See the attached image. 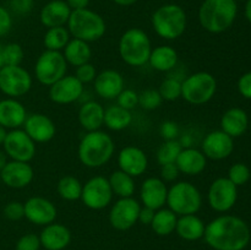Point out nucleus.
I'll return each instance as SVG.
<instances>
[{"label":"nucleus","mask_w":251,"mask_h":250,"mask_svg":"<svg viewBox=\"0 0 251 250\" xmlns=\"http://www.w3.org/2000/svg\"><path fill=\"white\" fill-rule=\"evenodd\" d=\"M203 238L215 250H243L250 242V229L242 218L225 215L206 225Z\"/></svg>","instance_id":"nucleus-1"},{"label":"nucleus","mask_w":251,"mask_h":250,"mask_svg":"<svg viewBox=\"0 0 251 250\" xmlns=\"http://www.w3.org/2000/svg\"><path fill=\"white\" fill-rule=\"evenodd\" d=\"M115 144L112 136L102 130L88 131L81 139L77 156L81 163L87 168H100L112 159Z\"/></svg>","instance_id":"nucleus-2"},{"label":"nucleus","mask_w":251,"mask_h":250,"mask_svg":"<svg viewBox=\"0 0 251 250\" xmlns=\"http://www.w3.org/2000/svg\"><path fill=\"white\" fill-rule=\"evenodd\" d=\"M234 0H203L199 9V22L210 33H222L232 27L237 17Z\"/></svg>","instance_id":"nucleus-3"},{"label":"nucleus","mask_w":251,"mask_h":250,"mask_svg":"<svg viewBox=\"0 0 251 250\" xmlns=\"http://www.w3.org/2000/svg\"><path fill=\"white\" fill-rule=\"evenodd\" d=\"M152 27L156 34L167 41L180 38L188 26V16L180 5L164 4L153 12Z\"/></svg>","instance_id":"nucleus-4"},{"label":"nucleus","mask_w":251,"mask_h":250,"mask_svg":"<svg viewBox=\"0 0 251 250\" xmlns=\"http://www.w3.org/2000/svg\"><path fill=\"white\" fill-rule=\"evenodd\" d=\"M152 51L151 39L141 28H129L119 39V55L129 66H144Z\"/></svg>","instance_id":"nucleus-5"},{"label":"nucleus","mask_w":251,"mask_h":250,"mask_svg":"<svg viewBox=\"0 0 251 250\" xmlns=\"http://www.w3.org/2000/svg\"><path fill=\"white\" fill-rule=\"evenodd\" d=\"M66 25L73 38L81 39L87 43L100 39L107 31V25L103 17L90 9L71 11Z\"/></svg>","instance_id":"nucleus-6"},{"label":"nucleus","mask_w":251,"mask_h":250,"mask_svg":"<svg viewBox=\"0 0 251 250\" xmlns=\"http://www.w3.org/2000/svg\"><path fill=\"white\" fill-rule=\"evenodd\" d=\"M167 205L176 216L195 215L202 206V195L190 181H176L168 189Z\"/></svg>","instance_id":"nucleus-7"},{"label":"nucleus","mask_w":251,"mask_h":250,"mask_svg":"<svg viewBox=\"0 0 251 250\" xmlns=\"http://www.w3.org/2000/svg\"><path fill=\"white\" fill-rule=\"evenodd\" d=\"M217 91V80L207 71H198L181 81V98L193 105L210 102Z\"/></svg>","instance_id":"nucleus-8"},{"label":"nucleus","mask_w":251,"mask_h":250,"mask_svg":"<svg viewBox=\"0 0 251 250\" xmlns=\"http://www.w3.org/2000/svg\"><path fill=\"white\" fill-rule=\"evenodd\" d=\"M68 63L61 51L44 50L34 64V76L41 85L50 87L66 75Z\"/></svg>","instance_id":"nucleus-9"},{"label":"nucleus","mask_w":251,"mask_h":250,"mask_svg":"<svg viewBox=\"0 0 251 250\" xmlns=\"http://www.w3.org/2000/svg\"><path fill=\"white\" fill-rule=\"evenodd\" d=\"M33 80L21 65L0 69V91L9 98H20L31 91Z\"/></svg>","instance_id":"nucleus-10"},{"label":"nucleus","mask_w":251,"mask_h":250,"mask_svg":"<svg viewBox=\"0 0 251 250\" xmlns=\"http://www.w3.org/2000/svg\"><path fill=\"white\" fill-rule=\"evenodd\" d=\"M112 188L108 178L102 175H96L88 179L82 185L81 199L83 205L90 210H103L112 203L113 200Z\"/></svg>","instance_id":"nucleus-11"},{"label":"nucleus","mask_w":251,"mask_h":250,"mask_svg":"<svg viewBox=\"0 0 251 250\" xmlns=\"http://www.w3.org/2000/svg\"><path fill=\"white\" fill-rule=\"evenodd\" d=\"M2 147H4L5 153L12 161L29 163V161H32L36 156V142L26 134L24 129L7 131Z\"/></svg>","instance_id":"nucleus-12"},{"label":"nucleus","mask_w":251,"mask_h":250,"mask_svg":"<svg viewBox=\"0 0 251 250\" xmlns=\"http://www.w3.org/2000/svg\"><path fill=\"white\" fill-rule=\"evenodd\" d=\"M141 205L134 198H119L109 211V223L117 230H127L139 222Z\"/></svg>","instance_id":"nucleus-13"},{"label":"nucleus","mask_w":251,"mask_h":250,"mask_svg":"<svg viewBox=\"0 0 251 250\" xmlns=\"http://www.w3.org/2000/svg\"><path fill=\"white\" fill-rule=\"evenodd\" d=\"M238 199V186L228 178H217L208 188L207 201L212 210L227 212L235 205Z\"/></svg>","instance_id":"nucleus-14"},{"label":"nucleus","mask_w":251,"mask_h":250,"mask_svg":"<svg viewBox=\"0 0 251 250\" xmlns=\"http://www.w3.org/2000/svg\"><path fill=\"white\" fill-rule=\"evenodd\" d=\"M25 206V217L36 225H48L55 221L58 210L50 200L42 196L27 199Z\"/></svg>","instance_id":"nucleus-15"},{"label":"nucleus","mask_w":251,"mask_h":250,"mask_svg":"<svg viewBox=\"0 0 251 250\" xmlns=\"http://www.w3.org/2000/svg\"><path fill=\"white\" fill-rule=\"evenodd\" d=\"M234 150L233 137L226 134L222 130L211 131L203 137L201 144V151L205 154L206 158L213 161H221L232 154Z\"/></svg>","instance_id":"nucleus-16"},{"label":"nucleus","mask_w":251,"mask_h":250,"mask_svg":"<svg viewBox=\"0 0 251 250\" xmlns=\"http://www.w3.org/2000/svg\"><path fill=\"white\" fill-rule=\"evenodd\" d=\"M83 87L75 75H65L49 87V98L56 104H70L80 100Z\"/></svg>","instance_id":"nucleus-17"},{"label":"nucleus","mask_w":251,"mask_h":250,"mask_svg":"<svg viewBox=\"0 0 251 250\" xmlns=\"http://www.w3.org/2000/svg\"><path fill=\"white\" fill-rule=\"evenodd\" d=\"M34 178V172L31 164L27 162L7 161L4 168L0 171L1 183L7 188L24 189L32 183Z\"/></svg>","instance_id":"nucleus-18"},{"label":"nucleus","mask_w":251,"mask_h":250,"mask_svg":"<svg viewBox=\"0 0 251 250\" xmlns=\"http://www.w3.org/2000/svg\"><path fill=\"white\" fill-rule=\"evenodd\" d=\"M24 130L36 144L49 142L54 139L56 134V126L53 120L42 113H33V114L27 115Z\"/></svg>","instance_id":"nucleus-19"},{"label":"nucleus","mask_w":251,"mask_h":250,"mask_svg":"<svg viewBox=\"0 0 251 250\" xmlns=\"http://www.w3.org/2000/svg\"><path fill=\"white\" fill-rule=\"evenodd\" d=\"M118 166L120 171L136 178L147 171L149 157L142 149L130 145L120 150L118 154Z\"/></svg>","instance_id":"nucleus-20"},{"label":"nucleus","mask_w":251,"mask_h":250,"mask_svg":"<svg viewBox=\"0 0 251 250\" xmlns=\"http://www.w3.org/2000/svg\"><path fill=\"white\" fill-rule=\"evenodd\" d=\"M168 188L166 181L158 176H150L145 179L140 189V200L146 207L157 211L167 203Z\"/></svg>","instance_id":"nucleus-21"},{"label":"nucleus","mask_w":251,"mask_h":250,"mask_svg":"<svg viewBox=\"0 0 251 250\" xmlns=\"http://www.w3.org/2000/svg\"><path fill=\"white\" fill-rule=\"evenodd\" d=\"M93 86L98 97L110 100H117L120 92L125 88V81L119 71L107 69L97 74L93 81Z\"/></svg>","instance_id":"nucleus-22"},{"label":"nucleus","mask_w":251,"mask_h":250,"mask_svg":"<svg viewBox=\"0 0 251 250\" xmlns=\"http://www.w3.org/2000/svg\"><path fill=\"white\" fill-rule=\"evenodd\" d=\"M27 110L17 98H5L0 100V125L6 130L20 129L24 126Z\"/></svg>","instance_id":"nucleus-23"},{"label":"nucleus","mask_w":251,"mask_h":250,"mask_svg":"<svg viewBox=\"0 0 251 250\" xmlns=\"http://www.w3.org/2000/svg\"><path fill=\"white\" fill-rule=\"evenodd\" d=\"M180 174L195 176L202 173L207 166V158L202 151L195 147H184L176 161Z\"/></svg>","instance_id":"nucleus-24"},{"label":"nucleus","mask_w":251,"mask_h":250,"mask_svg":"<svg viewBox=\"0 0 251 250\" xmlns=\"http://www.w3.org/2000/svg\"><path fill=\"white\" fill-rule=\"evenodd\" d=\"M39 240L42 247L47 250H63L70 244L71 232L66 225L53 222L44 225Z\"/></svg>","instance_id":"nucleus-25"},{"label":"nucleus","mask_w":251,"mask_h":250,"mask_svg":"<svg viewBox=\"0 0 251 250\" xmlns=\"http://www.w3.org/2000/svg\"><path fill=\"white\" fill-rule=\"evenodd\" d=\"M71 15V9L64 0H51L41 10L39 20L47 28L65 26Z\"/></svg>","instance_id":"nucleus-26"},{"label":"nucleus","mask_w":251,"mask_h":250,"mask_svg":"<svg viewBox=\"0 0 251 250\" xmlns=\"http://www.w3.org/2000/svg\"><path fill=\"white\" fill-rule=\"evenodd\" d=\"M104 110L100 103L96 100H88L83 103L78 110V123L86 131H96L100 130L104 125Z\"/></svg>","instance_id":"nucleus-27"},{"label":"nucleus","mask_w":251,"mask_h":250,"mask_svg":"<svg viewBox=\"0 0 251 250\" xmlns=\"http://www.w3.org/2000/svg\"><path fill=\"white\" fill-rule=\"evenodd\" d=\"M249 125V118L245 110L240 108H230L221 119V127L222 131L229 135L230 137H239L247 131Z\"/></svg>","instance_id":"nucleus-28"},{"label":"nucleus","mask_w":251,"mask_h":250,"mask_svg":"<svg viewBox=\"0 0 251 250\" xmlns=\"http://www.w3.org/2000/svg\"><path fill=\"white\" fill-rule=\"evenodd\" d=\"M179 60L178 51L171 46H158L152 48L149 63L153 70L159 73H168L173 70Z\"/></svg>","instance_id":"nucleus-29"},{"label":"nucleus","mask_w":251,"mask_h":250,"mask_svg":"<svg viewBox=\"0 0 251 250\" xmlns=\"http://www.w3.org/2000/svg\"><path fill=\"white\" fill-rule=\"evenodd\" d=\"M205 223L196 215L179 216L176 222V232L184 240L195 242L203 238L205 234Z\"/></svg>","instance_id":"nucleus-30"},{"label":"nucleus","mask_w":251,"mask_h":250,"mask_svg":"<svg viewBox=\"0 0 251 250\" xmlns=\"http://www.w3.org/2000/svg\"><path fill=\"white\" fill-rule=\"evenodd\" d=\"M63 55L68 65L77 68L83 64L90 63L91 58H92V49L87 42L73 38L63 49Z\"/></svg>","instance_id":"nucleus-31"},{"label":"nucleus","mask_w":251,"mask_h":250,"mask_svg":"<svg viewBox=\"0 0 251 250\" xmlns=\"http://www.w3.org/2000/svg\"><path fill=\"white\" fill-rule=\"evenodd\" d=\"M132 122L131 110H127L120 105H109L104 110V125L113 131H122L130 126Z\"/></svg>","instance_id":"nucleus-32"},{"label":"nucleus","mask_w":251,"mask_h":250,"mask_svg":"<svg viewBox=\"0 0 251 250\" xmlns=\"http://www.w3.org/2000/svg\"><path fill=\"white\" fill-rule=\"evenodd\" d=\"M108 180H109L110 188L114 195L119 198H132L136 189L134 176L118 169L110 174Z\"/></svg>","instance_id":"nucleus-33"},{"label":"nucleus","mask_w":251,"mask_h":250,"mask_svg":"<svg viewBox=\"0 0 251 250\" xmlns=\"http://www.w3.org/2000/svg\"><path fill=\"white\" fill-rule=\"evenodd\" d=\"M176 222H178V216L169 208L162 207L154 213L151 228L156 234L164 237L172 234L176 230Z\"/></svg>","instance_id":"nucleus-34"},{"label":"nucleus","mask_w":251,"mask_h":250,"mask_svg":"<svg viewBox=\"0 0 251 250\" xmlns=\"http://www.w3.org/2000/svg\"><path fill=\"white\" fill-rule=\"evenodd\" d=\"M70 32L68 27H51L47 29L43 37V44L47 50L61 51L70 41Z\"/></svg>","instance_id":"nucleus-35"},{"label":"nucleus","mask_w":251,"mask_h":250,"mask_svg":"<svg viewBox=\"0 0 251 250\" xmlns=\"http://www.w3.org/2000/svg\"><path fill=\"white\" fill-rule=\"evenodd\" d=\"M83 184L74 175H65L59 179L56 191L59 196L65 201H76L81 199Z\"/></svg>","instance_id":"nucleus-36"},{"label":"nucleus","mask_w":251,"mask_h":250,"mask_svg":"<svg viewBox=\"0 0 251 250\" xmlns=\"http://www.w3.org/2000/svg\"><path fill=\"white\" fill-rule=\"evenodd\" d=\"M183 149L184 147L181 146L180 141H178V140H166L159 146V149L157 150V162L161 166L168 163H176V158H178L179 153H180Z\"/></svg>","instance_id":"nucleus-37"},{"label":"nucleus","mask_w":251,"mask_h":250,"mask_svg":"<svg viewBox=\"0 0 251 250\" xmlns=\"http://www.w3.org/2000/svg\"><path fill=\"white\" fill-rule=\"evenodd\" d=\"M158 92L163 100H176L178 98H181V81L178 77L169 76L162 81Z\"/></svg>","instance_id":"nucleus-38"},{"label":"nucleus","mask_w":251,"mask_h":250,"mask_svg":"<svg viewBox=\"0 0 251 250\" xmlns=\"http://www.w3.org/2000/svg\"><path fill=\"white\" fill-rule=\"evenodd\" d=\"M24 56V49L19 43L4 44L2 46V68L21 65Z\"/></svg>","instance_id":"nucleus-39"},{"label":"nucleus","mask_w":251,"mask_h":250,"mask_svg":"<svg viewBox=\"0 0 251 250\" xmlns=\"http://www.w3.org/2000/svg\"><path fill=\"white\" fill-rule=\"evenodd\" d=\"M163 98L159 95L158 90L149 88L139 93V105L145 110H153L161 107Z\"/></svg>","instance_id":"nucleus-40"},{"label":"nucleus","mask_w":251,"mask_h":250,"mask_svg":"<svg viewBox=\"0 0 251 250\" xmlns=\"http://www.w3.org/2000/svg\"><path fill=\"white\" fill-rule=\"evenodd\" d=\"M228 179L237 186L244 185L250 179V169L244 163L233 164L228 172Z\"/></svg>","instance_id":"nucleus-41"},{"label":"nucleus","mask_w":251,"mask_h":250,"mask_svg":"<svg viewBox=\"0 0 251 250\" xmlns=\"http://www.w3.org/2000/svg\"><path fill=\"white\" fill-rule=\"evenodd\" d=\"M117 104L127 110L134 109L139 105V93L131 88H124L117 97Z\"/></svg>","instance_id":"nucleus-42"},{"label":"nucleus","mask_w":251,"mask_h":250,"mask_svg":"<svg viewBox=\"0 0 251 250\" xmlns=\"http://www.w3.org/2000/svg\"><path fill=\"white\" fill-rule=\"evenodd\" d=\"M5 217L10 221H20L25 217V206L20 201H10L2 210Z\"/></svg>","instance_id":"nucleus-43"},{"label":"nucleus","mask_w":251,"mask_h":250,"mask_svg":"<svg viewBox=\"0 0 251 250\" xmlns=\"http://www.w3.org/2000/svg\"><path fill=\"white\" fill-rule=\"evenodd\" d=\"M75 76L81 83L86 85V83H90L95 81L96 76H97V70H96L93 64L86 63L83 65H80L76 68Z\"/></svg>","instance_id":"nucleus-44"},{"label":"nucleus","mask_w":251,"mask_h":250,"mask_svg":"<svg viewBox=\"0 0 251 250\" xmlns=\"http://www.w3.org/2000/svg\"><path fill=\"white\" fill-rule=\"evenodd\" d=\"M39 248H41V240L38 235L33 233L22 235L16 243V250H39Z\"/></svg>","instance_id":"nucleus-45"},{"label":"nucleus","mask_w":251,"mask_h":250,"mask_svg":"<svg viewBox=\"0 0 251 250\" xmlns=\"http://www.w3.org/2000/svg\"><path fill=\"white\" fill-rule=\"evenodd\" d=\"M159 134L164 140H176L179 135V126L176 123L172 122V120H167V122L162 123L161 127H159Z\"/></svg>","instance_id":"nucleus-46"},{"label":"nucleus","mask_w":251,"mask_h":250,"mask_svg":"<svg viewBox=\"0 0 251 250\" xmlns=\"http://www.w3.org/2000/svg\"><path fill=\"white\" fill-rule=\"evenodd\" d=\"M12 17L7 9L0 5V37H4L11 31Z\"/></svg>","instance_id":"nucleus-47"},{"label":"nucleus","mask_w":251,"mask_h":250,"mask_svg":"<svg viewBox=\"0 0 251 250\" xmlns=\"http://www.w3.org/2000/svg\"><path fill=\"white\" fill-rule=\"evenodd\" d=\"M180 175L178 167L176 163H168L161 166V179L163 181H174Z\"/></svg>","instance_id":"nucleus-48"},{"label":"nucleus","mask_w":251,"mask_h":250,"mask_svg":"<svg viewBox=\"0 0 251 250\" xmlns=\"http://www.w3.org/2000/svg\"><path fill=\"white\" fill-rule=\"evenodd\" d=\"M238 91L243 97L251 100V71L240 76L238 81Z\"/></svg>","instance_id":"nucleus-49"},{"label":"nucleus","mask_w":251,"mask_h":250,"mask_svg":"<svg viewBox=\"0 0 251 250\" xmlns=\"http://www.w3.org/2000/svg\"><path fill=\"white\" fill-rule=\"evenodd\" d=\"M154 213H156V211L144 206V207H141V210H140L139 222H141L142 225H151L152 221H153V217H154Z\"/></svg>","instance_id":"nucleus-50"},{"label":"nucleus","mask_w":251,"mask_h":250,"mask_svg":"<svg viewBox=\"0 0 251 250\" xmlns=\"http://www.w3.org/2000/svg\"><path fill=\"white\" fill-rule=\"evenodd\" d=\"M12 9L19 14H26L32 9V1H26V0H12L11 1Z\"/></svg>","instance_id":"nucleus-51"},{"label":"nucleus","mask_w":251,"mask_h":250,"mask_svg":"<svg viewBox=\"0 0 251 250\" xmlns=\"http://www.w3.org/2000/svg\"><path fill=\"white\" fill-rule=\"evenodd\" d=\"M66 4L69 5L71 11H74V10L87 9L90 0H66Z\"/></svg>","instance_id":"nucleus-52"},{"label":"nucleus","mask_w":251,"mask_h":250,"mask_svg":"<svg viewBox=\"0 0 251 250\" xmlns=\"http://www.w3.org/2000/svg\"><path fill=\"white\" fill-rule=\"evenodd\" d=\"M113 1L117 5H119V6H131L137 0H113Z\"/></svg>","instance_id":"nucleus-53"},{"label":"nucleus","mask_w":251,"mask_h":250,"mask_svg":"<svg viewBox=\"0 0 251 250\" xmlns=\"http://www.w3.org/2000/svg\"><path fill=\"white\" fill-rule=\"evenodd\" d=\"M7 163V154L5 153L4 150H0V171L5 167Z\"/></svg>","instance_id":"nucleus-54"},{"label":"nucleus","mask_w":251,"mask_h":250,"mask_svg":"<svg viewBox=\"0 0 251 250\" xmlns=\"http://www.w3.org/2000/svg\"><path fill=\"white\" fill-rule=\"evenodd\" d=\"M245 16H247L248 21L251 24V0H248L247 6H245Z\"/></svg>","instance_id":"nucleus-55"},{"label":"nucleus","mask_w":251,"mask_h":250,"mask_svg":"<svg viewBox=\"0 0 251 250\" xmlns=\"http://www.w3.org/2000/svg\"><path fill=\"white\" fill-rule=\"evenodd\" d=\"M6 135H7V130L5 129L4 126L0 125V145L4 144L5 139H6Z\"/></svg>","instance_id":"nucleus-56"},{"label":"nucleus","mask_w":251,"mask_h":250,"mask_svg":"<svg viewBox=\"0 0 251 250\" xmlns=\"http://www.w3.org/2000/svg\"><path fill=\"white\" fill-rule=\"evenodd\" d=\"M2 68V44H0V69Z\"/></svg>","instance_id":"nucleus-57"},{"label":"nucleus","mask_w":251,"mask_h":250,"mask_svg":"<svg viewBox=\"0 0 251 250\" xmlns=\"http://www.w3.org/2000/svg\"><path fill=\"white\" fill-rule=\"evenodd\" d=\"M26 1H32V0H26Z\"/></svg>","instance_id":"nucleus-58"},{"label":"nucleus","mask_w":251,"mask_h":250,"mask_svg":"<svg viewBox=\"0 0 251 250\" xmlns=\"http://www.w3.org/2000/svg\"><path fill=\"white\" fill-rule=\"evenodd\" d=\"M234 1H240V0H234Z\"/></svg>","instance_id":"nucleus-59"},{"label":"nucleus","mask_w":251,"mask_h":250,"mask_svg":"<svg viewBox=\"0 0 251 250\" xmlns=\"http://www.w3.org/2000/svg\"><path fill=\"white\" fill-rule=\"evenodd\" d=\"M0 183H1V179H0Z\"/></svg>","instance_id":"nucleus-60"}]
</instances>
